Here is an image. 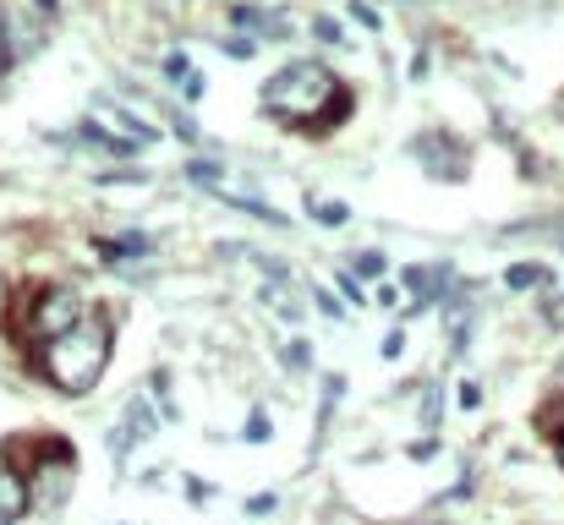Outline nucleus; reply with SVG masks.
Instances as JSON below:
<instances>
[{"label":"nucleus","mask_w":564,"mask_h":525,"mask_svg":"<svg viewBox=\"0 0 564 525\" xmlns=\"http://www.w3.org/2000/svg\"><path fill=\"white\" fill-rule=\"evenodd\" d=\"M560 466H564V433H560Z\"/></svg>","instance_id":"obj_18"},{"label":"nucleus","mask_w":564,"mask_h":525,"mask_svg":"<svg viewBox=\"0 0 564 525\" xmlns=\"http://www.w3.org/2000/svg\"><path fill=\"white\" fill-rule=\"evenodd\" d=\"M263 307H269L280 324H291V329L302 324V296H296V291H285V280H274V285L263 291Z\"/></svg>","instance_id":"obj_7"},{"label":"nucleus","mask_w":564,"mask_h":525,"mask_svg":"<svg viewBox=\"0 0 564 525\" xmlns=\"http://www.w3.org/2000/svg\"><path fill=\"white\" fill-rule=\"evenodd\" d=\"M110 361V318L105 313H83L61 340L44 346V378L66 394H88L105 378Z\"/></svg>","instance_id":"obj_1"},{"label":"nucleus","mask_w":564,"mask_h":525,"mask_svg":"<svg viewBox=\"0 0 564 525\" xmlns=\"http://www.w3.org/2000/svg\"><path fill=\"white\" fill-rule=\"evenodd\" d=\"M318 39H324V44H340L346 33H340V22H335V17H318Z\"/></svg>","instance_id":"obj_11"},{"label":"nucleus","mask_w":564,"mask_h":525,"mask_svg":"<svg viewBox=\"0 0 564 525\" xmlns=\"http://www.w3.org/2000/svg\"><path fill=\"white\" fill-rule=\"evenodd\" d=\"M285 367H296V372L307 367V346H302V340H296V346H285Z\"/></svg>","instance_id":"obj_14"},{"label":"nucleus","mask_w":564,"mask_h":525,"mask_svg":"<svg viewBox=\"0 0 564 525\" xmlns=\"http://www.w3.org/2000/svg\"><path fill=\"white\" fill-rule=\"evenodd\" d=\"M22 515H28V482L11 466H0V525H17Z\"/></svg>","instance_id":"obj_5"},{"label":"nucleus","mask_w":564,"mask_h":525,"mask_svg":"<svg viewBox=\"0 0 564 525\" xmlns=\"http://www.w3.org/2000/svg\"><path fill=\"white\" fill-rule=\"evenodd\" d=\"M549 318H554V324H564V296H560V302H549Z\"/></svg>","instance_id":"obj_17"},{"label":"nucleus","mask_w":564,"mask_h":525,"mask_svg":"<svg viewBox=\"0 0 564 525\" xmlns=\"http://www.w3.org/2000/svg\"><path fill=\"white\" fill-rule=\"evenodd\" d=\"M187 175H192V181H208V186H219V165H208V160H192Z\"/></svg>","instance_id":"obj_10"},{"label":"nucleus","mask_w":564,"mask_h":525,"mask_svg":"<svg viewBox=\"0 0 564 525\" xmlns=\"http://www.w3.org/2000/svg\"><path fill=\"white\" fill-rule=\"evenodd\" d=\"M335 99H346V88L318 61H296L263 83V110L280 121H296V127H313L324 110H335Z\"/></svg>","instance_id":"obj_2"},{"label":"nucleus","mask_w":564,"mask_h":525,"mask_svg":"<svg viewBox=\"0 0 564 525\" xmlns=\"http://www.w3.org/2000/svg\"><path fill=\"white\" fill-rule=\"evenodd\" d=\"M72 477H77V460L55 444L39 466H33V477H28V504H39V510H55L66 493H72Z\"/></svg>","instance_id":"obj_3"},{"label":"nucleus","mask_w":564,"mask_h":525,"mask_svg":"<svg viewBox=\"0 0 564 525\" xmlns=\"http://www.w3.org/2000/svg\"><path fill=\"white\" fill-rule=\"evenodd\" d=\"M208 493H214V488H208V482H187V499H192V504H203V499H208Z\"/></svg>","instance_id":"obj_16"},{"label":"nucleus","mask_w":564,"mask_h":525,"mask_svg":"<svg viewBox=\"0 0 564 525\" xmlns=\"http://www.w3.org/2000/svg\"><path fill=\"white\" fill-rule=\"evenodd\" d=\"M455 400H460V411H477V405H482V389H477V383H460Z\"/></svg>","instance_id":"obj_12"},{"label":"nucleus","mask_w":564,"mask_h":525,"mask_svg":"<svg viewBox=\"0 0 564 525\" xmlns=\"http://www.w3.org/2000/svg\"><path fill=\"white\" fill-rule=\"evenodd\" d=\"M313 214L324 225H346V203H329V197H313Z\"/></svg>","instance_id":"obj_9"},{"label":"nucleus","mask_w":564,"mask_h":525,"mask_svg":"<svg viewBox=\"0 0 564 525\" xmlns=\"http://www.w3.org/2000/svg\"><path fill=\"white\" fill-rule=\"evenodd\" d=\"M0 22H6V11H0Z\"/></svg>","instance_id":"obj_19"},{"label":"nucleus","mask_w":564,"mask_h":525,"mask_svg":"<svg viewBox=\"0 0 564 525\" xmlns=\"http://www.w3.org/2000/svg\"><path fill=\"white\" fill-rule=\"evenodd\" d=\"M549 280V269L543 263H510V274H505V285L510 291H532V285H543Z\"/></svg>","instance_id":"obj_8"},{"label":"nucleus","mask_w":564,"mask_h":525,"mask_svg":"<svg viewBox=\"0 0 564 525\" xmlns=\"http://www.w3.org/2000/svg\"><path fill=\"white\" fill-rule=\"evenodd\" d=\"M351 11H357V22H362V28H378V11H373V6H368V0H357Z\"/></svg>","instance_id":"obj_15"},{"label":"nucleus","mask_w":564,"mask_h":525,"mask_svg":"<svg viewBox=\"0 0 564 525\" xmlns=\"http://www.w3.org/2000/svg\"><path fill=\"white\" fill-rule=\"evenodd\" d=\"M77 318H83V296H77L72 285H50V291L39 296V307H33V335L61 340Z\"/></svg>","instance_id":"obj_4"},{"label":"nucleus","mask_w":564,"mask_h":525,"mask_svg":"<svg viewBox=\"0 0 564 525\" xmlns=\"http://www.w3.org/2000/svg\"><path fill=\"white\" fill-rule=\"evenodd\" d=\"M357 269H362V274H383V252H362Z\"/></svg>","instance_id":"obj_13"},{"label":"nucleus","mask_w":564,"mask_h":525,"mask_svg":"<svg viewBox=\"0 0 564 525\" xmlns=\"http://www.w3.org/2000/svg\"><path fill=\"white\" fill-rule=\"evenodd\" d=\"M400 285L411 291V296H422V302H433L444 285H449V269H422V263H411L405 274H400Z\"/></svg>","instance_id":"obj_6"}]
</instances>
